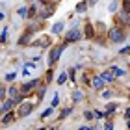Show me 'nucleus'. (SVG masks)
I'll list each match as a JSON object with an SVG mask.
<instances>
[{
    "label": "nucleus",
    "mask_w": 130,
    "mask_h": 130,
    "mask_svg": "<svg viewBox=\"0 0 130 130\" xmlns=\"http://www.w3.org/2000/svg\"><path fill=\"white\" fill-rule=\"evenodd\" d=\"M69 78L73 80V82L76 80V67H73V69H69Z\"/></svg>",
    "instance_id": "obj_30"
},
{
    "label": "nucleus",
    "mask_w": 130,
    "mask_h": 130,
    "mask_svg": "<svg viewBox=\"0 0 130 130\" xmlns=\"http://www.w3.org/2000/svg\"><path fill=\"white\" fill-rule=\"evenodd\" d=\"M100 78H102V80L106 82V84H111V82H113V78H115V76L111 74L110 71H106V73H102V74H100Z\"/></svg>",
    "instance_id": "obj_17"
},
{
    "label": "nucleus",
    "mask_w": 130,
    "mask_h": 130,
    "mask_svg": "<svg viewBox=\"0 0 130 130\" xmlns=\"http://www.w3.org/2000/svg\"><path fill=\"white\" fill-rule=\"evenodd\" d=\"M115 110H117V104H115V102H111V104L108 102V104H106V110H104V111H106L108 115H111V113H113Z\"/></svg>",
    "instance_id": "obj_21"
},
{
    "label": "nucleus",
    "mask_w": 130,
    "mask_h": 130,
    "mask_svg": "<svg viewBox=\"0 0 130 130\" xmlns=\"http://www.w3.org/2000/svg\"><path fill=\"white\" fill-rule=\"evenodd\" d=\"M6 80H8V82L15 80V73H8V74H6Z\"/></svg>",
    "instance_id": "obj_36"
},
{
    "label": "nucleus",
    "mask_w": 130,
    "mask_h": 130,
    "mask_svg": "<svg viewBox=\"0 0 130 130\" xmlns=\"http://www.w3.org/2000/svg\"><path fill=\"white\" fill-rule=\"evenodd\" d=\"M30 2H34V0H30Z\"/></svg>",
    "instance_id": "obj_46"
},
{
    "label": "nucleus",
    "mask_w": 130,
    "mask_h": 130,
    "mask_svg": "<svg viewBox=\"0 0 130 130\" xmlns=\"http://www.w3.org/2000/svg\"><path fill=\"white\" fill-rule=\"evenodd\" d=\"M73 111V106H69V108H63L61 111V115H60V119H65V117H69V113Z\"/></svg>",
    "instance_id": "obj_27"
},
{
    "label": "nucleus",
    "mask_w": 130,
    "mask_h": 130,
    "mask_svg": "<svg viewBox=\"0 0 130 130\" xmlns=\"http://www.w3.org/2000/svg\"><path fill=\"white\" fill-rule=\"evenodd\" d=\"M37 13H39V9H37V6H30V8H28V15H26V19H35V17H37Z\"/></svg>",
    "instance_id": "obj_15"
},
{
    "label": "nucleus",
    "mask_w": 130,
    "mask_h": 130,
    "mask_svg": "<svg viewBox=\"0 0 130 130\" xmlns=\"http://www.w3.org/2000/svg\"><path fill=\"white\" fill-rule=\"evenodd\" d=\"M108 37L111 43H123V41L126 39V35H125V30L119 26H111L110 30H108Z\"/></svg>",
    "instance_id": "obj_4"
},
{
    "label": "nucleus",
    "mask_w": 130,
    "mask_h": 130,
    "mask_svg": "<svg viewBox=\"0 0 130 130\" xmlns=\"http://www.w3.org/2000/svg\"><path fill=\"white\" fill-rule=\"evenodd\" d=\"M111 95H113V93H111V91H108V89H106V91L102 93V97H104V99H110Z\"/></svg>",
    "instance_id": "obj_37"
},
{
    "label": "nucleus",
    "mask_w": 130,
    "mask_h": 130,
    "mask_svg": "<svg viewBox=\"0 0 130 130\" xmlns=\"http://www.w3.org/2000/svg\"><path fill=\"white\" fill-rule=\"evenodd\" d=\"M80 100H84V93L78 91V89H74L73 91V102H80Z\"/></svg>",
    "instance_id": "obj_19"
},
{
    "label": "nucleus",
    "mask_w": 130,
    "mask_h": 130,
    "mask_svg": "<svg viewBox=\"0 0 130 130\" xmlns=\"http://www.w3.org/2000/svg\"><path fill=\"white\" fill-rule=\"evenodd\" d=\"M104 130H113V123H111V121H106V125H104Z\"/></svg>",
    "instance_id": "obj_33"
},
{
    "label": "nucleus",
    "mask_w": 130,
    "mask_h": 130,
    "mask_svg": "<svg viewBox=\"0 0 130 130\" xmlns=\"http://www.w3.org/2000/svg\"><path fill=\"white\" fill-rule=\"evenodd\" d=\"M99 2V0H87V6H95Z\"/></svg>",
    "instance_id": "obj_41"
},
{
    "label": "nucleus",
    "mask_w": 130,
    "mask_h": 130,
    "mask_svg": "<svg viewBox=\"0 0 130 130\" xmlns=\"http://www.w3.org/2000/svg\"><path fill=\"white\" fill-rule=\"evenodd\" d=\"M110 73L113 74V76H125V74H126V71H125V69H121V67H117V65H111V67H110Z\"/></svg>",
    "instance_id": "obj_12"
},
{
    "label": "nucleus",
    "mask_w": 130,
    "mask_h": 130,
    "mask_svg": "<svg viewBox=\"0 0 130 130\" xmlns=\"http://www.w3.org/2000/svg\"><path fill=\"white\" fill-rule=\"evenodd\" d=\"M117 2H119V0H111V2H110V6H108V11H110V13L117 11Z\"/></svg>",
    "instance_id": "obj_26"
},
{
    "label": "nucleus",
    "mask_w": 130,
    "mask_h": 130,
    "mask_svg": "<svg viewBox=\"0 0 130 130\" xmlns=\"http://www.w3.org/2000/svg\"><path fill=\"white\" fill-rule=\"evenodd\" d=\"M41 86V78H32V80H28V82H24V84H21V93L24 97H28L30 95V93H34L35 89H37V87Z\"/></svg>",
    "instance_id": "obj_1"
},
{
    "label": "nucleus",
    "mask_w": 130,
    "mask_h": 130,
    "mask_svg": "<svg viewBox=\"0 0 130 130\" xmlns=\"http://www.w3.org/2000/svg\"><path fill=\"white\" fill-rule=\"evenodd\" d=\"M52 113H54V108H52V106H48V108H46L43 113H41V119H46V117H50Z\"/></svg>",
    "instance_id": "obj_24"
},
{
    "label": "nucleus",
    "mask_w": 130,
    "mask_h": 130,
    "mask_svg": "<svg viewBox=\"0 0 130 130\" xmlns=\"http://www.w3.org/2000/svg\"><path fill=\"white\" fill-rule=\"evenodd\" d=\"M65 43H74V41H78V39H82V32L78 30V28H76V26H73V28H71V30L69 32H65Z\"/></svg>",
    "instance_id": "obj_6"
},
{
    "label": "nucleus",
    "mask_w": 130,
    "mask_h": 130,
    "mask_svg": "<svg viewBox=\"0 0 130 130\" xmlns=\"http://www.w3.org/2000/svg\"><path fill=\"white\" fill-rule=\"evenodd\" d=\"M121 19H123V22L130 28V13H121Z\"/></svg>",
    "instance_id": "obj_28"
},
{
    "label": "nucleus",
    "mask_w": 130,
    "mask_h": 130,
    "mask_svg": "<svg viewBox=\"0 0 130 130\" xmlns=\"http://www.w3.org/2000/svg\"><path fill=\"white\" fill-rule=\"evenodd\" d=\"M4 97H6V89H4V87H0V100H6Z\"/></svg>",
    "instance_id": "obj_38"
},
{
    "label": "nucleus",
    "mask_w": 130,
    "mask_h": 130,
    "mask_svg": "<svg viewBox=\"0 0 130 130\" xmlns=\"http://www.w3.org/2000/svg\"><path fill=\"white\" fill-rule=\"evenodd\" d=\"M45 130H54V128H52V126H45Z\"/></svg>",
    "instance_id": "obj_43"
},
{
    "label": "nucleus",
    "mask_w": 130,
    "mask_h": 130,
    "mask_svg": "<svg viewBox=\"0 0 130 130\" xmlns=\"http://www.w3.org/2000/svg\"><path fill=\"white\" fill-rule=\"evenodd\" d=\"M39 4H43V6H50V4H54V0H37Z\"/></svg>",
    "instance_id": "obj_34"
},
{
    "label": "nucleus",
    "mask_w": 130,
    "mask_h": 130,
    "mask_svg": "<svg viewBox=\"0 0 130 130\" xmlns=\"http://www.w3.org/2000/svg\"><path fill=\"white\" fill-rule=\"evenodd\" d=\"M34 108H35L34 102H21L17 108V117H28L34 111Z\"/></svg>",
    "instance_id": "obj_5"
},
{
    "label": "nucleus",
    "mask_w": 130,
    "mask_h": 130,
    "mask_svg": "<svg viewBox=\"0 0 130 130\" xmlns=\"http://www.w3.org/2000/svg\"><path fill=\"white\" fill-rule=\"evenodd\" d=\"M67 80H69V73H65V71H63V73H61L60 76H58L56 84H60V86H63V84H65V82H67Z\"/></svg>",
    "instance_id": "obj_18"
},
{
    "label": "nucleus",
    "mask_w": 130,
    "mask_h": 130,
    "mask_svg": "<svg viewBox=\"0 0 130 130\" xmlns=\"http://www.w3.org/2000/svg\"><path fill=\"white\" fill-rule=\"evenodd\" d=\"M17 15L22 17V19H26V15H28V8H26V6H21V8L17 9Z\"/></svg>",
    "instance_id": "obj_22"
},
{
    "label": "nucleus",
    "mask_w": 130,
    "mask_h": 130,
    "mask_svg": "<svg viewBox=\"0 0 130 130\" xmlns=\"http://www.w3.org/2000/svg\"><path fill=\"white\" fill-rule=\"evenodd\" d=\"M93 35H95V32H93V24H91V22H86L84 37H86V39H93Z\"/></svg>",
    "instance_id": "obj_13"
},
{
    "label": "nucleus",
    "mask_w": 130,
    "mask_h": 130,
    "mask_svg": "<svg viewBox=\"0 0 130 130\" xmlns=\"http://www.w3.org/2000/svg\"><path fill=\"white\" fill-rule=\"evenodd\" d=\"M6 41H8V28L0 34V43H6Z\"/></svg>",
    "instance_id": "obj_31"
},
{
    "label": "nucleus",
    "mask_w": 130,
    "mask_h": 130,
    "mask_svg": "<svg viewBox=\"0 0 130 130\" xmlns=\"http://www.w3.org/2000/svg\"><path fill=\"white\" fill-rule=\"evenodd\" d=\"M52 76H54V71H52V69H48V71H46V80H52Z\"/></svg>",
    "instance_id": "obj_35"
},
{
    "label": "nucleus",
    "mask_w": 130,
    "mask_h": 130,
    "mask_svg": "<svg viewBox=\"0 0 130 130\" xmlns=\"http://www.w3.org/2000/svg\"><path fill=\"white\" fill-rule=\"evenodd\" d=\"M87 8H89V6H87V0H82V2L76 4V13H86Z\"/></svg>",
    "instance_id": "obj_14"
},
{
    "label": "nucleus",
    "mask_w": 130,
    "mask_h": 130,
    "mask_svg": "<svg viewBox=\"0 0 130 130\" xmlns=\"http://www.w3.org/2000/svg\"><path fill=\"white\" fill-rule=\"evenodd\" d=\"M45 93H46V86H41V87H39V91H37V102H41V100H43Z\"/></svg>",
    "instance_id": "obj_23"
},
{
    "label": "nucleus",
    "mask_w": 130,
    "mask_h": 130,
    "mask_svg": "<svg viewBox=\"0 0 130 130\" xmlns=\"http://www.w3.org/2000/svg\"><path fill=\"white\" fill-rule=\"evenodd\" d=\"M121 13H130V0H123V11Z\"/></svg>",
    "instance_id": "obj_25"
},
{
    "label": "nucleus",
    "mask_w": 130,
    "mask_h": 130,
    "mask_svg": "<svg viewBox=\"0 0 130 130\" xmlns=\"http://www.w3.org/2000/svg\"><path fill=\"white\" fill-rule=\"evenodd\" d=\"M91 86L95 87V89H102V87L106 86V82H104L102 78H100V76H95V78L91 80Z\"/></svg>",
    "instance_id": "obj_11"
},
{
    "label": "nucleus",
    "mask_w": 130,
    "mask_h": 130,
    "mask_svg": "<svg viewBox=\"0 0 130 130\" xmlns=\"http://www.w3.org/2000/svg\"><path fill=\"white\" fill-rule=\"evenodd\" d=\"M58 104H60V95L56 93V95H54V99H52V104H50V106H52V108H56Z\"/></svg>",
    "instance_id": "obj_32"
},
{
    "label": "nucleus",
    "mask_w": 130,
    "mask_h": 130,
    "mask_svg": "<svg viewBox=\"0 0 130 130\" xmlns=\"http://www.w3.org/2000/svg\"><path fill=\"white\" fill-rule=\"evenodd\" d=\"M32 45H35V46H41V48H46V46L50 45V37H46V35H43V37H39V39L32 41Z\"/></svg>",
    "instance_id": "obj_9"
},
{
    "label": "nucleus",
    "mask_w": 130,
    "mask_h": 130,
    "mask_svg": "<svg viewBox=\"0 0 130 130\" xmlns=\"http://www.w3.org/2000/svg\"><path fill=\"white\" fill-rule=\"evenodd\" d=\"M125 119H126V121L130 119V108H126V110H125Z\"/></svg>",
    "instance_id": "obj_39"
},
{
    "label": "nucleus",
    "mask_w": 130,
    "mask_h": 130,
    "mask_svg": "<svg viewBox=\"0 0 130 130\" xmlns=\"http://www.w3.org/2000/svg\"><path fill=\"white\" fill-rule=\"evenodd\" d=\"M126 126H128V128H130V119H128V121H126Z\"/></svg>",
    "instance_id": "obj_44"
},
{
    "label": "nucleus",
    "mask_w": 130,
    "mask_h": 130,
    "mask_svg": "<svg viewBox=\"0 0 130 130\" xmlns=\"http://www.w3.org/2000/svg\"><path fill=\"white\" fill-rule=\"evenodd\" d=\"M78 130H95V128H91V126H80Z\"/></svg>",
    "instance_id": "obj_42"
},
{
    "label": "nucleus",
    "mask_w": 130,
    "mask_h": 130,
    "mask_svg": "<svg viewBox=\"0 0 130 130\" xmlns=\"http://www.w3.org/2000/svg\"><path fill=\"white\" fill-rule=\"evenodd\" d=\"M65 46H67V43L56 45V46H52V48H50V54H48V67H52V65H54V63L61 58L63 50H65Z\"/></svg>",
    "instance_id": "obj_2"
},
{
    "label": "nucleus",
    "mask_w": 130,
    "mask_h": 130,
    "mask_svg": "<svg viewBox=\"0 0 130 130\" xmlns=\"http://www.w3.org/2000/svg\"><path fill=\"white\" fill-rule=\"evenodd\" d=\"M54 11H56V6H54V4L45 6V8H43V11H39V13H37V17H39L41 21H46L48 17H52V15H54Z\"/></svg>",
    "instance_id": "obj_7"
},
{
    "label": "nucleus",
    "mask_w": 130,
    "mask_h": 130,
    "mask_svg": "<svg viewBox=\"0 0 130 130\" xmlns=\"http://www.w3.org/2000/svg\"><path fill=\"white\" fill-rule=\"evenodd\" d=\"M84 117H86L87 121H91V119H95V113H93L91 110H86V111H84Z\"/></svg>",
    "instance_id": "obj_29"
},
{
    "label": "nucleus",
    "mask_w": 130,
    "mask_h": 130,
    "mask_svg": "<svg viewBox=\"0 0 130 130\" xmlns=\"http://www.w3.org/2000/svg\"><path fill=\"white\" fill-rule=\"evenodd\" d=\"M126 52H130V46H125V48H123V50L119 52V54H126Z\"/></svg>",
    "instance_id": "obj_40"
},
{
    "label": "nucleus",
    "mask_w": 130,
    "mask_h": 130,
    "mask_svg": "<svg viewBox=\"0 0 130 130\" xmlns=\"http://www.w3.org/2000/svg\"><path fill=\"white\" fill-rule=\"evenodd\" d=\"M63 26H65V24H63L61 21H60V22H56V24L52 26V34H54V35H58V34H61V30H63Z\"/></svg>",
    "instance_id": "obj_20"
},
{
    "label": "nucleus",
    "mask_w": 130,
    "mask_h": 130,
    "mask_svg": "<svg viewBox=\"0 0 130 130\" xmlns=\"http://www.w3.org/2000/svg\"><path fill=\"white\" fill-rule=\"evenodd\" d=\"M0 87H2V84H0Z\"/></svg>",
    "instance_id": "obj_45"
},
{
    "label": "nucleus",
    "mask_w": 130,
    "mask_h": 130,
    "mask_svg": "<svg viewBox=\"0 0 130 130\" xmlns=\"http://www.w3.org/2000/svg\"><path fill=\"white\" fill-rule=\"evenodd\" d=\"M13 106H15L13 99L8 97V100H4V104L0 106V113H8V111H11V110H13Z\"/></svg>",
    "instance_id": "obj_8"
},
{
    "label": "nucleus",
    "mask_w": 130,
    "mask_h": 130,
    "mask_svg": "<svg viewBox=\"0 0 130 130\" xmlns=\"http://www.w3.org/2000/svg\"><path fill=\"white\" fill-rule=\"evenodd\" d=\"M19 95H21V89L17 86H11L9 89H8V97L9 99H15V97H19Z\"/></svg>",
    "instance_id": "obj_16"
},
{
    "label": "nucleus",
    "mask_w": 130,
    "mask_h": 130,
    "mask_svg": "<svg viewBox=\"0 0 130 130\" xmlns=\"http://www.w3.org/2000/svg\"><path fill=\"white\" fill-rule=\"evenodd\" d=\"M17 119V111H8V113H4L2 115V125H9V123H13Z\"/></svg>",
    "instance_id": "obj_10"
},
{
    "label": "nucleus",
    "mask_w": 130,
    "mask_h": 130,
    "mask_svg": "<svg viewBox=\"0 0 130 130\" xmlns=\"http://www.w3.org/2000/svg\"><path fill=\"white\" fill-rule=\"evenodd\" d=\"M41 26H43V24H37V26H35V24H34V26H28V28H26V32H24V34H22L21 37H19V45H21V46L32 45V37H34V32H35V30H39Z\"/></svg>",
    "instance_id": "obj_3"
}]
</instances>
